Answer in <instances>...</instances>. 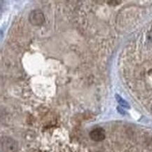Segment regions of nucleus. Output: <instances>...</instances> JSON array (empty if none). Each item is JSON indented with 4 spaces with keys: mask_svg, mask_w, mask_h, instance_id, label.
<instances>
[{
    "mask_svg": "<svg viewBox=\"0 0 152 152\" xmlns=\"http://www.w3.org/2000/svg\"><path fill=\"white\" fill-rule=\"evenodd\" d=\"M17 149L16 142L12 138L4 137L1 139V149L2 152H15Z\"/></svg>",
    "mask_w": 152,
    "mask_h": 152,
    "instance_id": "1",
    "label": "nucleus"
},
{
    "mask_svg": "<svg viewBox=\"0 0 152 152\" xmlns=\"http://www.w3.org/2000/svg\"><path fill=\"white\" fill-rule=\"evenodd\" d=\"M29 20L33 25L35 26H39L44 23L45 18H44V13L42 11L36 10L32 11L29 15Z\"/></svg>",
    "mask_w": 152,
    "mask_h": 152,
    "instance_id": "2",
    "label": "nucleus"
},
{
    "mask_svg": "<svg viewBox=\"0 0 152 152\" xmlns=\"http://www.w3.org/2000/svg\"><path fill=\"white\" fill-rule=\"evenodd\" d=\"M90 137L93 141L100 142L104 140L105 138V132L104 130L101 128H97L93 130L90 132Z\"/></svg>",
    "mask_w": 152,
    "mask_h": 152,
    "instance_id": "3",
    "label": "nucleus"
},
{
    "mask_svg": "<svg viewBox=\"0 0 152 152\" xmlns=\"http://www.w3.org/2000/svg\"><path fill=\"white\" fill-rule=\"evenodd\" d=\"M116 100L118 101V102L119 103V104L121 105L122 107H126V108H129L130 106H129V104H128V103L126 102V100H124V99L122 98V97H121L119 95H116Z\"/></svg>",
    "mask_w": 152,
    "mask_h": 152,
    "instance_id": "4",
    "label": "nucleus"
}]
</instances>
